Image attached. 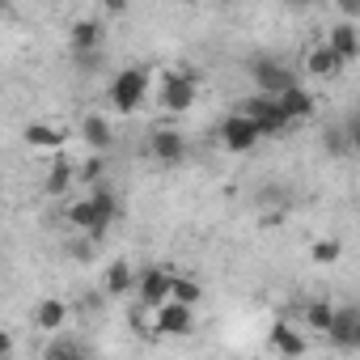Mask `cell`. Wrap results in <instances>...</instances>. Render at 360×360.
Segmentation results:
<instances>
[{
    "instance_id": "obj_1",
    "label": "cell",
    "mask_w": 360,
    "mask_h": 360,
    "mask_svg": "<svg viewBox=\"0 0 360 360\" xmlns=\"http://www.w3.org/2000/svg\"><path fill=\"white\" fill-rule=\"evenodd\" d=\"M68 221H72L81 233L102 238V233L119 221V200L106 191V183H98V187H89V191H85V200H77V204L68 208Z\"/></svg>"
},
{
    "instance_id": "obj_2",
    "label": "cell",
    "mask_w": 360,
    "mask_h": 360,
    "mask_svg": "<svg viewBox=\"0 0 360 360\" xmlns=\"http://www.w3.org/2000/svg\"><path fill=\"white\" fill-rule=\"evenodd\" d=\"M148 85H153L148 68H123V72H115V81H110V106L119 115H136L144 106Z\"/></svg>"
},
{
    "instance_id": "obj_3",
    "label": "cell",
    "mask_w": 360,
    "mask_h": 360,
    "mask_svg": "<svg viewBox=\"0 0 360 360\" xmlns=\"http://www.w3.org/2000/svg\"><path fill=\"white\" fill-rule=\"evenodd\" d=\"M242 115L259 127V136H280V131L288 127V115L280 110V102H276L271 94H255V98L242 106Z\"/></svg>"
},
{
    "instance_id": "obj_4",
    "label": "cell",
    "mask_w": 360,
    "mask_h": 360,
    "mask_svg": "<svg viewBox=\"0 0 360 360\" xmlns=\"http://www.w3.org/2000/svg\"><path fill=\"white\" fill-rule=\"evenodd\" d=\"M153 322H157V335H191L195 305H183V301L165 297L161 305H153Z\"/></svg>"
},
{
    "instance_id": "obj_5",
    "label": "cell",
    "mask_w": 360,
    "mask_h": 360,
    "mask_svg": "<svg viewBox=\"0 0 360 360\" xmlns=\"http://www.w3.org/2000/svg\"><path fill=\"white\" fill-rule=\"evenodd\" d=\"M195 77L191 72H169L165 77V85H161V106L169 110V115H183V110H191L195 106Z\"/></svg>"
},
{
    "instance_id": "obj_6",
    "label": "cell",
    "mask_w": 360,
    "mask_h": 360,
    "mask_svg": "<svg viewBox=\"0 0 360 360\" xmlns=\"http://www.w3.org/2000/svg\"><path fill=\"white\" fill-rule=\"evenodd\" d=\"M250 77H255V85H259V94H280V89H288L292 85V72L280 64V60H271V56H259V60H250Z\"/></svg>"
},
{
    "instance_id": "obj_7",
    "label": "cell",
    "mask_w": 360,
    "mask_h": 360,
    "mask_svg": "<svg viewBox=\"0 0 360 360\" xmlns=\"http://www.w3.org/2000/svg\"><path fill=\"white\" fill-rule=\"evenodd\" d=\"M263 136H259V127L238 110V115H229L225 123H221V144L229 148V153H250L255 144H259Z\"/></svg>"
},
{
    "instance_id": "obj_8",
    "label": "cell",
    "mask_w": 360,
    "mask_h": 360,
    "mask_svg": "<svg viewBox=\"0 0 360 360\" xmlns=\"http://www.w3.org/2000/svg\"><path fill=\"white\" fill-rule=\"evenodd\" d=\"M148 153L161 161V165H178L187 157V136L183 131H174V127H157L148 136Z\"/></svg>"
},
{
    "instance_id": "obj_9",
    "label": "cell",
    "mask_w": 360,
    "mask_h": 360,
    "mask_svg": "<svg viewBox=\"0 0 360 360\" xmlns=\"http://www.w3.org/2000/svg\"><path fill=\"white\" fill-rule=\"evenodd\" d=\"M169 280H174V276H169L165 267H144L131 292L140 297V305H144V309H153V305H161V301L169 297Z\"/></svg>"
},
{
    "instance_id": "obj_10",
    "label": "cell",
    "mask_w": 360,
    "mask_h": 360,
    "mask_svg": "<svg viewBox=\"0 0 360 360\" xmlns=\"http://www.w3.org/2000/svg\"><path fill=\"white\" fill-rule=\"evenodd\" d=\"M326 335H330L343 352L360 347V309H335V318H330Z\"/></svg>"
},
{
    "instance_id": "obj_11",
    "label": "cell",
    "mask_w": 360,
    "mask_h": 360,
    "mask_svg": "<svg viewBox=\"0 0 360 360\" xmlns=\"http://www.w3.org/2000/svg\"><path fill=\"white\" fill-rule=\"evenodd\" d=\"M326 47H330V51L339 56V64L347 68V64L360 56V39H356V26H352V22H339V26H330V30H326Z\"/></svg>"
},
{
    "instance_id": "obj_12",
    "label": "cell",
    "mask_w": 360,
    "mask_h": 360,
    "mask_svg": "<svg viewBox=\"0 0 360 360\" xmlns=\"http://www.w3.org/2000/svg\"><path fill=\"white\" fill-rule=\"evenodd\" d=\"M276 102H280V110L288 115V123H301V119H309V115H314V94H309V89H301L297 81H292L288 89H280V94H276Z\"/></svg>"
},
{
    "instance_id": "obj_13",
    "label": "cell",
    "mask_w": 360,
    "mask_h": 360,
    "mask_svg": "<svg viewBox=\"0 0 360 360\" xmlns=\"http://www.w3.org/2000/svg\"><path fill=\"white\" fill-rule=\"evenodd\" d=\"M68 43H72V56H89V51H98V47H102V22H94V18L72 22Z\"/></svg>"
},
{
    "instance_id": "obj_14",
    "label": "cell",
    "mask_w": 360,
    "mask_h": 360,
    "mask_svg": "<svg viewBox=\"0 0 360 360\" xmlns=\"http://www.w3.org/2000/svg\"><path fill=\"white\" fill-rule=\"evenodd\" d=\"M22 140H26L30 148H47V153H60V148H64V140H68V131H64L60 123H30Z\"/></svg>"
},
{
    "instance_id": "obj_15",
    "label": "cell",
    "mask_w": 360,
    "mask_h": 360,
    "mask_svg": "<svg viewBox=\"0 0 360 360\" xmlns=\"http://www.w3.org/2000/svg\"><path fill=\"white\" fill-rule=\"evenodd\" d=\"M64 322H68V305H64V301H56V297L39 301V309H34V326H39V330L56 335V330H64Z\"/></svg>"
},
{
    "instance_id": "obj_16",
    "label": "cell",
    "mask_w": 360,
    "mask_h": 360,
    "mask_svg": "<svg viewBox=\"0 0 360 360\" xmlns=\"http://www.w3.org/2000/svg\"><path fill=\"white\" fill-rule=\"evenodd\" d=\"M81 140L89 144V153H106L115 136H110V123L102 115H89V119H81Z\"/></svg>"
},
{
    "instance_id": "obj_17",
    "label": "cell",
    "mask_w": 360,
    "mask_h": 360,
    "mask_svg": "<svg viewBox=\"0 0 360 360\" xmlns=\"http://www.w3.org/2000/svg\"><path fill=\"white\" fill-rule=\"evenodd\" d=\"M102 288H106V297H123V292H131V288H136V271H131V263H127V259L110 263Z\"/></svg>"
},
{
    "instance_id": "obj_18",
    "label": "cell",
    "mask_w": 360,
    "mask_h": 360,
    "mask_svg": "<svg viewBox=\"0 0 360 360\" xmlns=\"http://www.w3.org/2000/svg\"><path fill=\"white\" fill-rule=\"evenodd\" d=\"M305 68H309L314 77H326V81L343 72V64H339V56H335V51H330L326 43H318V47L309 51V60H305Z\"/></svg>"
},
{
    "instance_id": "obj_19",
    "label": "cell",
    "mask_w": 360,
    "mask_h": 360,
    "mask_svg": "<svg viewBox=\"0 0 360 360\" xmlns=\"http://www.w3.org/2000/svg\"><path fill=\"white\" fill-rule=\"evenodd\" d=\"M77 183V169H72V161L68 157H56V165L47 169V191L51 195H68V187Z\"/></svg>"
},
{
    "instance_id": "obj_20",
    "label": "cell",
    "mask_w": 360,
    "mask_h": 360,
    "mask_svg": "<svg viewBox=\"0 0 360 360\" xmlns=\"http://www.w3.org/2000/svg\"><path fill=\"white\" fill-rule=\"evenodd\" d=\"M271 347H276L280 356H301V352H305V339H301L297 330H288V326H271Z\"/></svg>"
},
{
    "instance_id": "obj_21",
    "label": "cell",
    "mask_w": 360,
    "mask_h": 360,
    "mask_svg": "<svg viewBox=\"0 0 360 360\" xmlns=\"http://www.w3.org/2000/svg\"><path fill=\"white\" fill-rule=\"evenodd\" d=\"M330 318H335V305H326V301H309L305 305V326L309 330H326Z\"/></svg>"
},
{
    "instance_id": "obj_22",
    "label": "cell",
    "mask_w": 360,
    "mask_h": 360,
    "mask_svg": "<svg viewBox=\"0 0 360 360\" xmlns=\"http://www.w3.org/2000/svg\"><path fill=\"white\" fill-rule=\"evenodd\" d=\"M102 174H106V161H102L98 153H94V157H85V161H81V169H77V178H81L85 187H98V183H102Z\"/></svg>"
},
{
    "instance_id": "obj_23",
    "label": "cell",
    "mask_w": 360,
    "mask_h": 360,
    "mask_svg": "<svg viewBox=\"0 0 360 360\" xmlns=\"http://www.w3.org/2000/svg\"><path fill=\"white\" fill-rule=\"evenodd\" d=\"M339 255H343V242H339V238H326V242L314 246V263H322V267L339 263Z\"/></svg>"
},
{
    "instance_id": "obj_24",
    "label": "cell",
    "mask_w": 360,
    "mask_h": 360,
    "mask_svg": "<svg viewBox=\"0 0 360 360\" xmlns=\"http://www.w3.org/2000/svg\"><path fill=\"white\" fill-rule=\"evenodd\" d=\"M169 297L183 301V305H195L200 301V284L195 280H169Z\"/></svg>"
},
{
    "instance_id": "obj_25",
    "label": "cell",
    "mask_w": 360,
    "mask_h": 360,
    "mask_svg": "<svg viewBox=\"0 0 360 360\" xmlns=\"http://www.w3.org/2000/svg\"><path fill=\"white\" fill-rule=\"evenodd\" d=\"M47 356H81V343H72V339H51V347H47Z\"/></svg>"
},
{
    "instance_id": "obj_26",
    "label": "cell",
    "mask_w": 360,
    "mask_h": 360,
    "mask_svg": "<svg viewBox=\"0 0 360 360\" xmlns=\"http://www.w3.org/2000/svg\"><path fill=\"white\" fill-rule=\"evenodd\" d=\"M339 9H343V18H347V22H352V18H356V13H360V0H339Z\"/></svg>"
},
{
    "instance_id": "obj_27",
    "label": "cell",
    "mask_w": 360,
    "mask_h": 360,
    "mask_svg": "<svg viewBox=\"0 0 360 360\" xmlns=\"http://www.w3.org/2000/svg\"><path fill=\"white\" fill-rule=\"evenodd\" d=\"M106 13H127V0H102Z\"/></svg>"
},
{
    "instance_id": "obj_28",
    "label": "cell",
    "mask_w": 360,
    "mask_h": 360,
    "mask_svg": "<svg viewBox=\"0 0 360 360\" xmlns=\"http://www.w3.org/2000/svg\"><path fill=\"white\" fill-rule=\"evenodd\" d=\"M9 352H13V339H9L5 330H0V356H9Z\"/></svg>"
},
{
    "instance_id": "obj_29",
    "label": "cell",
    "mask_w": 360,
    "mask_h": 360,
    "mask_svg": "<svg viewBox=\"0 0 360 360\" xmlns=\"http://www.w3.org/2000/svg\"><path fill=\"white\" fill-rule=\"evenodd\" d=\"M0 18H5V0H0Z\"/></svg>"
},
{
    "instance_id": "obj_30",
    "label": "cell",
    "mask_w": 360,
    "mask_h": 360,
    "mask_svg": "<svg viewBox=\"0 0 360 360\" xmlns=\"http://www.w3.org/2000/svg\"><path fill=\"white\" fill-rule=\"evenodd\" d=\"M297 5H309V0H297Z\"/></svg>"
},
{
    "instance_id": "obj_31",
    "label": "cell",
    "mask_w": 360,
    "mask_h": 360,
    "mask_svg": "<svg viewBox=\"0 0 360 360\" xmlns=\"http://www.w3.org/2000/svg\"><path fill=\"white\" fill-rule=\"evenodd\" d=\"M187 5H200V0H187Z\"/></svg>"
}]
</instances>
